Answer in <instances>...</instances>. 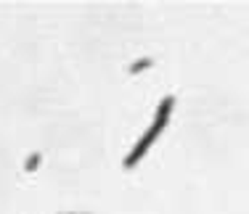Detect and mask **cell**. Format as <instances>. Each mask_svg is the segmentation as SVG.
<instances>
[{"label":"cell","instance_id":"cell-3","mask_svg":"<svg viewBox=\"0 0 249 214\" xmlns=\"http://www.w3.org/2000/svg\"><path fill=\"white\" fill-rule=\"evenodd\" d=\"M40 162H43V153H37V151H35V153H29V156H27V162H24V169H27V172H35V169L40 166Z\"/></svg>","mask_w":249,"mask_h":214},{"label":"cell","instance_id":"cell-2","mask_svg":"<svg viewBox=\"0 0 249 214\" xmlns=\"http://www.w3.org/2000/svg\"><path fill=\"white\" fill-rule=\"evenodd\" d=\"M151 66H154L151 58H138L135 64H130V74H141V71H146V69H151Z\"/></svg>","mask_w":249,"mask_h":214},{"label":"cell","instance_id":"cell-1","mask_svg":"<svg viewBox=\"0 0 249 214\" xmlns=\"http://www.w3.org/2000/svg\"><path fill=\"white\" fill-rule=\"evenodd\" d=\"M173 109H175V98L173 95H167V98H162V103L157 106V116H154V122H151V127L143 132V138H141L138 143H135L133 148H130V153L124 156V162L122 166L124 169H133V166H138V162L149 153V148H151V143L162 135V130L167 127V122H170V114H173Z\"/></svg>","mask_w":249,"mask_h":214}]
</instances>
